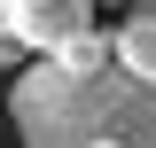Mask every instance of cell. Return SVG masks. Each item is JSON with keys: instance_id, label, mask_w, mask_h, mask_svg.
<instances>
[{"instance_id": "cell-5", "label": "cell", "mask_w": 156, "mask_h": 148, "mask_svg": "<svg viewBox=\"0 0 156 148\" xmlns=\"http://www.w3.org/2000/svg\"><path fill=\"white\" fill-rule=\"evenodd\" d=\"M16 62H23V39L8 31V23H0V70H16Z\"/></svg>"}, {"instance_id": "cell-7", "label": "cell", "mask_w": 156, "mask_h": 148, "mask_svg": "<svg viewBox=\"0 0 156 148\" xmlns=\"http://www.w3.org/2000/svg\"><path fill=\"white\" fill-rule=\"evenodd\" d=\"M94 148H117V140H94Z\"/></svg>"}, {"instance_id": "cell-2", "label": "cell", "mask_w": 156, "mask_h": 148, "mask_svg": "<svg viewBox=\"0 0 156 148\" xmlns=\"http://www.w3.org/2000/svg\"><path fill=\"white\" fill-rule=\"evenodd\" d=\"M86 23H94V0H8V31L23 39V55H55Z\"/></svg>"}, {"instance_id": "cell-1", "label": "cell", "mask_w": 156, "mask_h": 148, "mask_svg": "<svg viewBox=\"0 0 156 148\" xmlns=\"http://www.w3.org/2000/svg\"><path fill=\"white\" fill-rule=\"evenodd\" d=\"M8 125L23 148H156V78L101 62V70H62L55 55H39L8 93Z\"/></svg>"}, {"instance_id": "cell-6", "label": "cell", "mask_w": 156, "mask_h": 148, "mask_svg": "<svg viewBox=\"0 0 156 148\" xmlns=\"http://www.w3.org/2000/svg\"><path fill=\"white\" fill-rule=\"evenodd\" d=\"M0 23H8V0H0Z\"/></svg>"}, {"instance_id": "cell-4", "label": "cell", "mask_w": 156, "mask_h": 148, "mask_svg": "<svg viewBox=\"0 0 156 148\" xmlns=\"http://www.w3.org/2000/svg\"><path fill=\"white\" fill-rule=\"evenodd\" d=\"M55 62H62V70H101V62H117V47H109V31L86 23V31H70V39L55 47Z\"/></svg>"}, {"instance_id": "cell-3", "label": "cell", "mask_w": 156, "mask_h": 148, "mask_svg": "<svg viewBox=\"0 0 156 148\" xmlns=\"http://www.w3.org/2000/svg\"><path fill=\"white\" fill-rule=\"evenodd\" d=\"M109 47H117V62H125V70L156 78V0H133V8H125V23L109 31Z\"/></svg>"}, {"instance_id": "cell-8", "label": "cell", "mask_w": 156, "mask_h": 148, "mask_svg": "<svg viewBox=\"0 0 156 148\" xmlns=\"http://www.w3.org/2000/svg\"><path fill=\"white\" fill-rule=\"evenodd\" d=\"M94 8H109V0H94Z\"/></svg>"}]
</instances>
